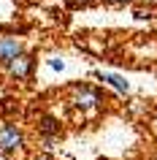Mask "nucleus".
I'll return each mask as SVG.
<instances>
[{
  "label": "nucleus",
  "instance_id": "obj_5",
  "mask_svg": "<svg viewBox=\"0 0 157 160\" xmlns=\"http://www.w3.org/2000/svg\"><path fill=\"white\" fill-rule=\"evenodd\" d=\"M95 76H98L100 82H106L108 87H114L116 92H130V82H127L125 76H119V73H108V71H98Z\"/></svg>",
  "mask_w": 157,
  "mask_h": 160
},
{
  "label": "nucleus",
  "instance_id": "obj_9",
  "mask_svg": "<svg viewBox=\"0 0 157 160\" xmlns=\"http://www.w3.org/2000/svg\"><path fill=\"white\" fill-rule=\"evenodd\" d=\"M106 3H111V6H125V3H133V0H106Z\"/></svg>",
  "mask_w": 157,
  "mask_h": 160
},
{
  "label": "nucleus",
  "instance_id": "obj_1",
  "mask_svg": "<svg viewBox=\"0 0 157 160\" xmlns=\"http://www.w3.org/2000/svg\"><path fill=\"white\" fill-rule=\"evenodd\" d=\"M71 103H73L76 109H98L100 103H103V98H100V92L95 90V87H87V84H76L73 92H71Z\"/></svg>",
  "mask_w": 157,
  "mask_h": 160
},
{
  "label": "nucleus",
  "instance_id": "obj_4",
  "mask_svg": "<svg viewBox=\"0 0 157 160\" xmlns=\"http://www.w3.org/2000/svg\"><path fill=\"white\" fill-rule=\"evenodd\" d=\"M33 65H35V60L30 57V54H19L17 60L8 62V73L14 76V79H27V76L33 73Z\"/></svg>",
  "mask_w": 157,
  "mask_h": 160
},
{
  "label": "nucleus",
  "instance_id": "obj_10",
  "mask_svg": "<svg viewBox=\"0 0 157 160\" xmlns=\"http://www.w3.org/2000/svg\"><path fill=\"white\" fill-rule=\"evenodd\" d=\"M38 160H49V158H38Z\"/></svg>",
  "mask_w": 157,
  "mask_h": 160
},
{
  "label": "nucleus",
  "instance_id": "obj_3",
  "mask_svg": "<svg viewBox=\"0 0 157 160\" xmlns=\"http://www.w3.org/2000/svg\"><path fill=\"white\" fill-rule=\"evenodd\" d=\"M19 54H22V41L14 38V35H3L0 38V62L8 65L11 60H17Z\"/></svg>",
  "mask_w": 157,
  "mask_h": 160
},
{
  "label": "nucleus",
  "instance_id": "obj_2",
  "mask_svg": "<svg viewBox=\"0 0 157 160\" xmlns=\"http://www.w3.org/2000/svg\"><path fill=\"white\" fill-rule=\"evenodd\" d=\"M22 144H25V136H22L19 128H14V125H3L0 128V152H6V155L19 152Z\"/></svg>",
  "mask_w": 157,
  "mask_h": 160
},
{
  "label": "nucleus",
  "instance_id": "obj_7",
  "mask_svg": "<svg viewBox=\"0 0 157 160\" xmlns=\"http://www.w3.org/2000/svg\"><path fill=\"white\" fill-rule=\"evenodd\" d=\"M49 68H52V71H62V68H65V62H62L60 57H52V60H49Z\"/></svg>",
  "mask_w": 157,
  "mask_h": 160
},
{
  "label": "nucleus",
  "instance_id": "obj_6",
  "mask_svg": "<svg viewBox=\"0 0 157 160\" xmlns=\"http://www.w3.org/2000/svg\"><path fill=\"white\" fill-rule=\"evenodd\" d=\"M43 136H60V122L54 117H41V125H38Z\"/></svg>",
  "mask_w": 157,
  "mask_h": 160
},
{
  "label": "nucleus",
  "instance_id": "obj_8",
  "mask_svg": "<svg viewBox=\"0 0 157 160\" xmlns=\"http://www.w3.org/2000/svg\"><path fill=\"white\" fill-rule=\"evenodd\" d=\"M68 6H71V8H84V6H90L92 0H65Z\"/></svg>",
  "mask_w": 157,
  "mask_h": 160
}]
</instances>
